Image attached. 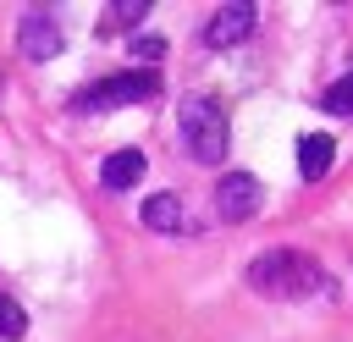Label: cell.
Here are the masks:
<instances>
[{"label":"cell","mask_w":353,"mask_h":342,"mask_svg":"<svg viewBox=\"0 0 353 342\" xmlns=\"http://www.w3.org/2000/svg\"><path fill=\"white\" fill-rule=\"evenodd\" d=\"M248 287L259 298H309V292H325V270L303 254V248H265L259 259H248Z\"/></svg>","instance_id":"obj_1"},{"label":"cell","mask_w":353,"mask_h":342,"mask_svg":"<svg viewBox=\"0 0 353 342\" xmlns=\"http://www.w3.org/2000/svg\"><path fill=\"white\" fill-rule=\"evenodd\" d=\"M176 132L199 165H221L232 149V127H226V110L215 94H182L176 99Z\"/></svg>","instance_id":"obj_2"},{"label":"cell","mask_w":353,"mask_h":342,"mask_svg":"<svg viewBox=\"0 0 353 342\" xmlns=\"http://www.w3.org/2000/svg\"><path fill=\"white\" fill-rule=\"evenodd\" d=\"M154 94H160L154 72H116V77H99L88 88H77L72 110L77 116H99V110H116V105H132V99H154Z\"/></svg>","instance_id":"obj_3"},{"label":"cell","mask_w":353,"mask_h":342,"mask_svg":"<svg viewBox=\"0 0 353 342\" xmlns=\"http://www.w3.org/2000/svg\"><path fill=\"white\" fill-rule=\"evenodd\" d=\"M259 204H265L259 177H248V171H221V182H215V221L237 226V221H248Z\"/></svg>","instance_id":"obj_4"},{"label":"cell","mask_w":353,"mask_h":342,"mask_svg":"<svg viewBox=\"0 0 353 342\" xmlns=\"http://www.w3.org/2000/svg\"><path fill=\"white\" fill-rule=\"evenodd\" d=\"M61 44H66V33H61L55 11H22V22H17V50H22L28 61H55Z\"/></svg>","instance_id":"obj_5"},{"label":"cell","mask_w":353,"mask_h":342,"mask_svg":"<svg viewBox=\"0 0 353 342\" xmlns=\"http://www.w3.org/2000/svg\"><path fill=\"white\" fill-rule=\"evenodd\" d=\"M254 22H259V11H254L248 0H232V6L210 11V22H204V44H210V50H232V44H243V39L254 33Z\"/></svg>","instance_id":"obj_6"},{"label":"cell","mask_w":353,"mask_h":342,"mask_svg":"<svg viewBox=\"0 0 353 342\" xmlns=\"http://www.w3.org/2000/svg\"><path fill=\"white\" fill-rule=\"evenodd\" d=\"M143 171H149L143 149H116V154H105V165H99V182H105L110 193H127L132 182H143Z\"/></svg>","instance_id":"obj_7"},{"label":"cell","mask_w":353,"mask_h":342,"mask_svg":"<svg viewBox=\"0 0 353 342\" xmlns=\"http://www.w3.org/2000/svg\"><path fill=\"white\" fill-rule=\"evenodd\" d=\"M331 154H336V143H331L325 132H303V138H298V177H303V182H320V177L331 171Z\"/></svg>","instance_id":"obj_8"},{"label":"cell","mask_w":353,"mask_h":342,"mask_svg":"<svg viewBox=\"0 0 353 342\" xmlns=\"http://www.w3.org/2000/svg\"><path fill=\"white\" fill-rule=\"evenodd\" d=\"M138 215H143V226H149V232H176V226L188 221L176 193H149V199L138 204Z\"/></svg>","instance_id":"obj_9"},{"label":"cell","mask_w":353,"mask_h":342,"mask_svg":"<svg viewBox=\"0 0 353 342\" xmlns=\"http://www.w3.org/2000/svg\"><path fill=\"white\" fill-rule=\"evenodd\" d=\"M143 17H149V0H116V6H105L99 33H127V28H138Z\"/></svg>","instance_id":"obj_10"},{"label":"cell","mask_w":353,"mask_h":342,"mask_svg":"<svg viewBox=\"0 0 353 342\" xmlns=\"http://www.w3.org/2000/svg\"><path fill=\"white\" fill-rule=\"evenodd\" d=\"M22 336H28V309L11 292H0V342H22Z\"/></svg>","instance_id":"obj_11"},{"label":"cell","mask_w":353,"mask_h":342,"mask_svg":"<svg viewBox=\"0 0 353 342\" xmlns=\"http://www.w3.org/2000/svg\"><path fill=\"white\" fill-rule=\"evenodd\" d=\"M325 110H331V116H353V72H342V77L325 88Z\"/></svg>","instance_id":"obj_12"},{"label":"cell","mask_w":353,"mask_h":342,"mask_svg":"<svg viewBox=\"0 0 353 342\" xmlns=\"http://www.w3.org/2000/svg\"><path fill=\"white\" fill-rule=\"evenodd\" d=\"M132 50H138L143 61H160V55H165V44H160L154 33H149V39H132Z\"/></svg>","instance_id":"obj_13"}]
</instances>
